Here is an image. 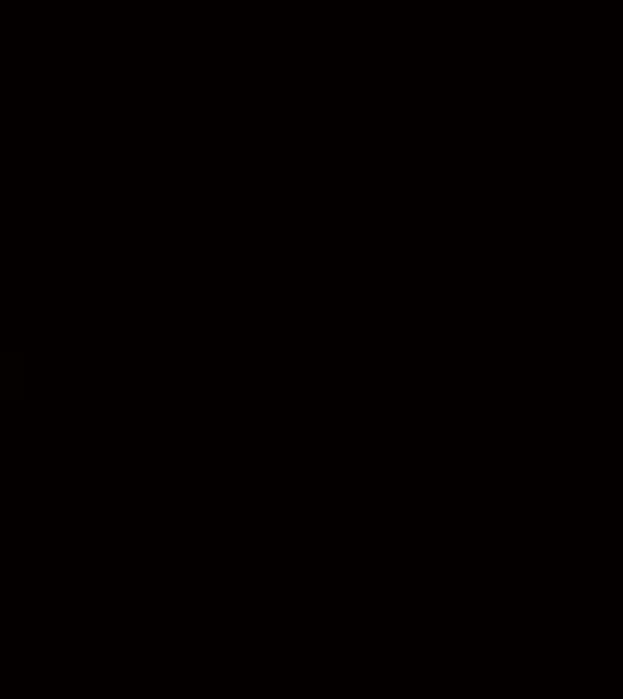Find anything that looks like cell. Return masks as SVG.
<instances>
[{
  "label": "cell",
  "instance_id": "cell-1",
  "mask_svg": "<svg viewBox=\"0 0 623 699\" xmlns=\"http://www.w3.org/2000/svg\"><path fill=\"white\" fill-rule=\"evenodd\" d=\"M17 388H22V361L0 355V393H17Z\"/></svg>",
  "mask_w": 623,
  "mask_h": 699
}]
</instances>
